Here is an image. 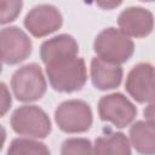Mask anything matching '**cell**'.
<instances>
[{
  "label": "cell",
  "mask_w": 155,
  "mask_h": 155,
  "mask_svg": "<svg viewBox=\"0 0 155 155\" xmlns=\"http://www.w3.org/2000/svg\"><path fill=\"white\" fill-rule=\"evenodd\" d=\"M93 153L101 155H130L131 147L124 133H110L96 139Z\"/></svg>",
  "instance_id": "5bb4252c"
},
{
  "label": "cell",
  "mask_w": 155,
  "mask_h": 155,
  "mask_svg": "<svg viewBox=\"0 0 155 155\" xmlns=\"http://www.w3.org/2000/svg\"><path fill=\"white\" fill-rule=\"evenodd\" d=\"M130 138L133 148L142 154L155 153V132L154 122L137 121L130 128Z\"/></svg>",
  "instance_id": "4fadbf2b"
},
{
  "label": "cell",
  "mask_w": 155,
  "mask_h": 155,
  "mask_svg": "<svg viewBox=\"0 0 155 155\" xmlns=\"http://www.w3.org/2000/svg\"><path fill=\"white\" fill-rule=\"evenodd\" d=\"M140 1H144V2H145V1H147V2H150V1H153V0H140Z\"/></svg>",
  "instance_id": "603a6c76"
},
{
  "label": "cell",
  "mask_w": 155,
  "mask_h": 155,
  "mask_svg": "<svg viewBox=\"0 0 155 155\" xmlns=\"http://www.w3.org/2000/svg\"><path fill=\"white\" fill-rule=\"evenodd\" d=\"M46 73L51 86L59 92L79 91L87 79L85 62L78 56L46 64Z\"/></svg>",
  "instance_id": "6da1fadb"
},
{
  "label": "cell",
  "mask_w": 155,
  "mask_h": 155,
  "mask_svg": "<svg viewBox=\"0 0 155 155\" xmlns=\"http://www.w3.org/2000/svg\"><path fill=\"white\" fill-rule=\"evenodd\" d=\"M98 113L103 121H109L116 127L124 128L134 120L137 109L122 93H111L99 99Z\"/></svg>",
  "instance_id": "8992f818"
},
{
  "label": "cell",
  "mask_w": 155,
  "mask_h": 155,
  "mask_svg": "<svg viewBox=\"0 0 155 155\" xmlns=\"http://www.w3.org/2000/svg\"><path fill=\"white\" fill-rule=\"evenodd\" d=\"M11 86L15 97L21 102H34L46 92V80L41 68L35 64H27L17 69L12 75Z\"/></svg>",
  "instance_id": "3957f363"
},
{
  "label": "cell",
  "mask_w": 155,
  "mask_h": 155,
  "mask_svg": "<svg viewBox=\"0 0 155 155\" xmlns=\"http://www.w3.org/2000/svg\"><path fill=\"white\" fill-rule=\"evenodd\" d=\"M79 51V45L71 35L61 34L52 39L46 40L41 45L40 56L45 64L61 61L68 57L76 56Z\"/></svg>",
  "instance_id": "7c38bea8"
},
{
  "label": "cell",
  "mask_w": 155,
  "mask_h": 155,
  "mask_svg": "<svg viewBox=\"0 0 155 155\" xmlns=\"http://www.w3.org/2000/svg\"><path fill=\"white\" fill-rule=\"evenodd\" d=\"M97 5L104 10H111V8H115L117 7L122 0H96Z\"/></svg>",
  "instance_id": "d6986e66"
},
{
  "label": "cell",
  "mask_w": 155,
  "mask_h": 155,
  "mask_svg": "<svg viewBox=\"0 0 155 155\" xmlns=\"http://www.w3.org/2000/svg\"><path fill=\"white\" fill-rule=\"evenodd\" d=\"M11 103H12V99H11V94L7 86L4 82H0V117L8 111Z\"/></svg>",
  "instance_id": "ac0fdd59"
},
{
  "label": "cell",
  "mask_w": 155,
  "mask_h": 155,
  "mask_svg": "<svg viewBox=\"0 0 155 155\" xmlns=\"http://www.w3.org/2000/svg\"><path fill=\"white\" fill-rule=\"evenodd\" d=\"M120 29L133 38H144L153 31L154 18L149 10L143 7H128L119 16Z\"/></svg>",
  "instance_id": "30bf717a"
},
{
  "label": "cell",
  "mask_w": 155,
  "mask_h": 155,
  "mask_svg": "<svg viewBox=\"0 0 155 155\" xmlns=\"http://www.w3.org/2000/svg\"><path fill=\"white\" fill-rule=\"evenodd\" d=\"M13 131L22 136L45 138L51 132L47 114L36 105H23L15 110L11 117Z\"/></svg>",
  "instance_id": "277c9868"
},
{
  "label": "cell",
  "mask_w": 155,
  "mask_h": 155,
  "mask_svg": "<svg viewBox=\"0 0 155 155\" xmlns=\"http://www.w3.org/2000/svg\"><path fill=\"white\" fill-rule=\"evenodd\" d=\"M62 15L52 5H39L31 8L24 18V25L36 38L46 36L62 25Z\"/></svg>",
  "instance_id": "ba28073f"
},
{
  "label": "cell",
  "mask_w": 155,
  "mask_h": 155,
  "mask_svg": "<svg viewBox=\"0 0 155 155\" xmlns=\"http://www.w3.org/2000/svg\"><path fill=\"white\" fill-rule=\"evenodd\" d=\"M23 0H0V24L10 23L21 13Z\"/></svg>",
  "instance_id": "2e32d148"
},
{
  "label": "cell",
  "mask_w": 155,
  "mask_h": 155,
  "mask_svg": "<svg viewBox=\"0 0 155 155\" xmlns=\"http://www.w3.org/2000/svg\"><path fill=\"white\" fill-rule=\"evenodd\" d=\"M91 79L98 90H113L121 82L122 68L119 63L96 57L91 62Z\"/></svg>",
  "instance_id": "8fae6325"
},
{
  "label": "cell",
  "mask_w": 155,
  "mask_h": 155,
  "mask_svg": "<svg viewBox=\"0 0 155 155\" xmlns=\"http://www.w3.org/2000/svg\"><path fill=\"white\" fill-rule=\"evenodd\" d=\"M58 127L67 133H81L92 125V111L87 103L79 99L65 101L54 111Z\"/></svg>",
  "instance_id": "5b68a950"
},
{
  "label": "cell",
  "mask_w": 155,
  "mask_h": 155,
  "mask_svg": "<svg viewBox=\"0 0 155 155\" xmlns=\"http://www.w3.org/2000/svg\"><path fill=\"white\" fill-rule=\"evenodd\" d=\"M2 71V65H1V59H0V73Z\"/></svg>",
  "instance_id": "7402d4cb"
},
{
  "label": "cell",
  "mask_w": 155,
  "mask_h": 155,
  "mask_svg": "<svg viewBox=\"0 0 155 155\" xmlns=\"http://www.w3.org/2000/svg\"><path fill=\"white\" fill-rule=\"evenodd\" d=\"M31 53L29 36L18 27L0 29V59L7 64H17Z\"/></svg>",
  "instance_id": "52a82bcc"
},
{
  "label": "cell",
  "mask_w": 155,
  "mask_h": 155,
  "mask_svg": "<svg viewBox=\"0 0 155 155\" xmlns=\"http://www.w3.org/2000/svg\"><path fill=\"white\" fill-rule=\"evenodd\" d=\"M93 47L98 57L119 64L128 61L134 51V45L130 36L116 28L102 30L97 35Z\"/></svg>",
  "instance_id": "7a4b0ae2"
},
{
  "label": "cell",
  "mask_w": 155,
  "mask_h": 155,
  "mask_svg": "<svg viewBox=\"0 0 155 155\" xmlns=\"http://www.w3.org/2000/svg\"><path fill=\"white\" fill-rule=\"evenodd\" d=\"M8 154H35V155H47L50 150L45 147V144L28 139V138H16L12 140Z\"/></svg>",
  "instance_id": "9a60e30c"
},
{
  "label": "cell",
  "mask_w": 155,
  "mask_h": 155,
  "mask_svg": "<svg viewBox=\"0 0 155 155\" xmlns=\"http://www.w3.org/2000/svg\"><path fill=\"white\" fill-rule=\"evenodd\" d=\"M93 153L91 142L84 138H71L63 143L62 154H91Z\"/></svg>",
  "instance_id": "e0dca14e"
},
{
  "label": "cell",
  "mask_w": 155,
  "mask_h": 155,
  "mask_svg": "<svg viewBox=\"0 0 155 155\" xmlns=\"http://www.w3.org/2000/svg\"><path fill=\"white\" fill-rule=\"evenodd\" d=\"M5 139H6V131H5V128L0 125V150H1V148H2V145H4Z\"/></svg>",
  "instance_id": "44dd1931"
},
{
  "label": "cell",
  "mask_w": 155,
  "mask_h": 155,
  "mask_svg": "<svg viewBox=\"0 0 155 155\" xmlns=\"http://www.w3.org/2000/svg\"><path fill=\"white\" fill-rule=\"evenodd\" d=\"M126 91L139 103L154 99V68L149 63H139L131 69L126 79Z\"/></svg>",
  "instance_id": "9c48e42d"
},
{
  "label": "cell",
  "mask_w": 155,
  "mask_h": 155,
  "mask_svg": "<svg viewBox=\"0 0 155 155\" xmlns=\"http://www.w3.org/2000/svg\"><path fill=\"white\" fill-rule=\"evenodd\" d=\"M144 114L147 116V121H150V122H154L153 121V104H150L148 107V110H144Z\"/></svg>",
  "instance_id": "ffe728a7"
}]
</instances>
